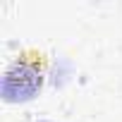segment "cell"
Instances as JSON below:
<instances>
[{
    "mask_svg": "<svg viewBox=\"0 0 122 122\" xmlns=\"http://www.w3.org/2000/svg\"><path fill=\"white\" fill-rule=\"evenodd\" d=\"M43 72H46V55L29 50L15 57V62L5 72V98L7 101H26L36 91H41L43 84Z\"/></svg>",
    "mask_w": 122,
    "mask_h": 122,
    "instance_id": "6da1fadb",
    "label": "cell"
}]
</instances>
